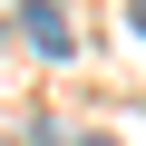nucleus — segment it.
I'll return each mask as SVG.
<instances>
[{
	"instance_id": "obj_3",
	"label": "nucleus",
	"mask_w": 146,
	"mask_h": 146,
	"mask_svg": "<svg viewBox=\"0 0 146 146\" xmlns=\"http://www.w3.org/2000/svg\"><path fill=\"white\" fill-rule=\"evenodd\" d=\"M88 146H117V136H88Z\"/></svg>"
},
{
	"instance_id": "obj_1",
	"label": "nucleus",
	"mask_w": 146,
	"mask_h": 146,
	"mask_svg": "<svg viewBox=\"0 0 146 146\" xmlns=\"http://www.w3.org/2000/svg\"><path fill=\"white\" fill-rule=\"evenodd\" d=\"M20 29H29L39 58H68V10H58V0H20Z\"/></svg>"
},
{
	"instance_id": "obj_2",
	"label": "nucleus",
	"mask_w": 146,
	"mask_h": 146,
	"mask_svg": "<svg viewBox=\"0 0 146 146\" xmlns=\"http://www.w3.org/2000/svg\"><path fill=\"white\" fill-rule=\"evenodd\" d=\"M136 29H146V0H136Z\"/></svg>"
},
{
	"instance_id": "obj_4",
	"label": "nucleus",
	"mask_w": 146,
	"mask_h": 146,
	"mask_svg": "<svg viewBox=\"0 0 146 146\" xmlns=\"http://www.w3.org/2000/svg\"><path fill=\"white\" fill-rule=\"evenodd\" d=\"M0 39H10V20H0Z\"/></svg>"
}]
</instances>
